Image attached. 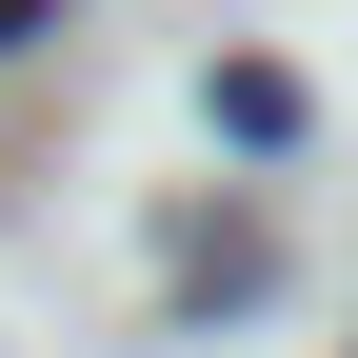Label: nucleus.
<instances>
[{
	"mask_svg": "<svg viewBox=\"0 0 358 358\" xmlns=\"http://www.w3.org/2000/svg\"><path fill=\"white\" fill-rule=\"evenodd\" d=\"M219 140H299V80L279 60H219Z\"/></svg>",
	"mask_w": 358,
	"mask_h": 358,
	"instance_id": "f257e3e1",
	"label": "nucleus"
},
{
	"mask_svg": "<svg viewBox=\"0 0 358 358\" xmlns=\"http://www.w3.org/2000/svg\"><path fill=\"white\" fill-rule=\"evenodd\" d=\"M0 40H40V0H0Z\"/></svg>",
	"mask_w": 358,
	"mask_h": 358,
	"instance_id": "f03ea898",
	"label": "nucleus"
}]
</instances>
